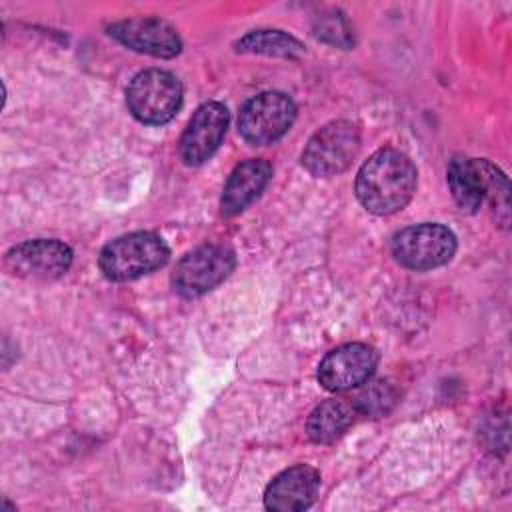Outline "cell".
I'll return each instance as SVG.
<instances>
[{
  "label": "cell",
  "mask_w": 512,
  "mask_h": 512,
  "mask_svg": "<svg viewBox=\"0 0 512 512\" xmlns=\"http://www.w3.org/2000/svg\"><path fill=\"white\" fill-rule=\"evenodd\" d=\"M416 190V166L396 150L382 148L374 152L358 170L356 196L372 214H392L402 210Z\"/></svg>",
  "instance_id": "cell-1"
},
{
  "label": "cell",
  "mask_w": 512,
  "mask_h": 512,
  "mask_svg": "<svg viewBox=\"0 0 512 512\" xmlns=\"http://www.w3.org/2000/svg\"><path fill=\"white\" fill-rule=\"evenodd\" d=\"M168 256L170 250L158 234L132 232L108 242L98 256V264L108 280L126 282L162 268Z\"/></svg>",
  "instance_id": "cell-2"
},
{
  "label": "cell",
  "mask_w": 512,
  "mask_h": 512,
  "mask_svg": "<svg viewBox=\"0 0 512 512\" xmlns=\"http://www.w3.org/2000/svg\"><path fill=\"white\" fill-rule=\"evenodd\" d=\"M126 104L132 116L144 124H166L182 104V86L166 70L150 68L138 72L126 90Z\"/></svg>",
  "instance_id": "cell-3"
},
{
  "label": "cell",
  "mask_w": 512,
  "mask_h": 512,
  "mask_svg": "<svg viewBox=\"0 0 512 512\" xmlns=\"http://www.w3.org/2000/svg\"><path fill=\"white\" fill-rule=\"evenodd\" d=\"M360 150V132L348 120H334L322 126L308 140L302 152L304 168L314 176L344 172Z\"/></svg>",
  "instance_id": "cell-4"
},
{
  "label": "cell",
  "mask_w": 512,
  "mask_h": 512,
  "mask_svg": "<svg viewBox=\"0 0 512 512\" xmlns=\"http://www.w3.org/2000/svg\"><path fill=\"white\" fill-rule=\"evenodd\" d=\"M394 258L410 270H432L446 264L456 252V236L442 224H416L392 238Z\"/></svg>",
  "instance_id": "cell-5"
},
{
  "label": "cell",
  "mask_w": 512,
  "mask_h": 512,
  "mask_svg": "<svg viewBox=\"0 0 512 512\" xmlns=\"http://www.w3.org/2000/svg\"><path fill=\"white\" fill-rule=\"evenodd\" d=\"M236 264L234 250L224 244H204L188 252L172 272V284L184 298H196L218 286Z\"/></svg>",
  "instance_id": "cell-6"
},
{
  "label": "cell",
  "mask_w": 512,
  "mask_h": 512,
  "mask_svg": "<svg viewBox=\"0 0 512 512\" xmlns=\"http://www.w3.org/2000/svg\"><path fill=\"white\" fill-rule=\"evenodd\" d=\"M296 118V106L282 92H262L250 98L238 118V130L250 144L264 146L282 138Z\"/></svg>",
  "instance_id": "cell-7"
},
{
  "label": "cell",
  "mask_w": 512,
  "mask_h": 512,
  "mask_svg": "<svg viewBox=\"0 0 512 512\" xmlns=\"http://www.w3.org/2000/svg\"><path fill=\"white\" fill-rule=\"evenodd\" d=\"M72 250L60 240H26L12 246L4 256L10 274L24 280H56L68 272Z\"/></svg>",
  "instance_id": "cell-8"
},
{
  "label": "cell",
  "mask_w": 512,
  "mask_h": 512,
  "mask_svg": "<svg viewBox=\"0 0 512 512\" xmlns=\"http://www.w3.org/2000/svg\"><path fill=\"white\" fill-rule=\"evenodd\" d=\"M378 366L376 348L350 342L328 352L318 366V382L330 392H344L364 384Z\"/></svg>",
  "instance_id": "cell-9"
},
{
  "label": "cell",
  "mask_w": 512,
  "mask_h": 512,
  "mask_svg": "<svg viewBox=\"0 0 512 512\" xmlns=\"http://www.w3.org/2000/svg\"><path fill=\"white\" fill-rule=\"evenodd\" d=\"M228 110L220 102H206L192 114L180 138V158L188 166L206 162L220 146L228 128Z\"/></svg>",
  "instance_id": "cell-10"
},
{
  "label": "cell",
  "mask_w": 512,
  "mask_h": 512,
  "mask_svg": "<svg viewBox=\"0 0 512 512\" xmlns=\"http://www.w3.org/2000/svg\"><path fill=\"white\" fill-rule=\"evenodd\" d=\"M120 44L156 58H174L182 50V40L174 26L160 18H128L108 28Z\"/></svg>",
  "instance_id": "cell-11"
},
{
  "label": "cell",
  "mask_w": 512,
  "mask_h": 512,
  "mask_svg": "<svg viewBox=\"0 0 512 512\" xmlns=\"http://www.w3.org/2000/svg\"><path fill=\"white\" fill-rule=\"evenodd\" d=\"M320 474L316 468L296 464L280 472L264 492V506L272 512L306 510L316 500Z\"/></svg>",
  "instance_id": "cell-12"
},
{
  "label": "cell",
  "mask_w": 512,
  "mask_h": 512,
  "mask_svg": "<svg viewBox=\"0 0 512 512\" xmlns=\"http://www.w3.org/2000/svg\"><path fill=\"white\" fill-rule=\"evenodd\" d=\"M272 176V166L262 158H252L238 164L226 180L220 208L226 216H236L248 208L266 188Z\"/></svg>",
  "instance_id": "cell-13"
},
{
  "label": "cell",
  "mask_w": 512,
  "mask_h": 512,
  "mask_svg": "<svg viewBox=\"0 0 512 512\" xmlns=\"http://www.w3.org/2000/svg\"><path fill=\"white\" fill-rule=\"evenodd\" d=\"M448 186L450 192L464 212H478L484 204V176L480 168V160L454 156L448 164Z\"/></svg>",
  "instance_id": "cell-14"
},
{
  "label": "cell",
  "mask_w": 512,
  "mask_h": 512,
  "mask_svg": "<svg viewBox=\"0 0 512 512\" xmlns=\"http://www.w3.org/2000/svg\"><path fill=\"white\" fill-rule=\"evenodd\" d=\"M356 416L358 414L352 402L324 400L310 412L306 422V432L312 442L332 444L350 428Z\"/></svg>",
  "instance_id": "cell-15"
},
{
  "label": "cell",
  "mask_w": 512,
  "mask_h": 512,
  "mask_svg": "<svg viewBox=\"0 0 512 512\" xmlns=\"http://www.w3.org/2000/svg\"><path fill=\"white\" fill-rule=\"evenodd\" d=\"M236 50L278 58H298L304 52V46L294 36L280 30H254L236 42Z\"/></svg>",
  "instance_id": "cell-16"
},
{
  "label": "cell",
  "mask_w": 512,
  "mask_h": 512,
  "mask_svg": "<svg viewBox=\"0 0 512 512\" xmlns=\"http://www.w3.org/2000/svg\"><path fill=\"white\" fill-rule=\"evenodd\" d=\"M480 168L484 176V202H490L496 216V224L508 228L510 224V186L508 178L492 162L480 158Z\"/></svg>",
  "instance_id": "cell-17"
},
{
  "label": "cell",
  "mask_w": 512,
  "mask_h": 512,
  "mask_svg": "<svg viewBox=\"0 0 512 512\" xmlns=\"http://www.w3.org/2000/svg\"><path fill=\"white\" fill-rule=\"evenodd\" d=\"M396 402H398L396 386L390 384L388 380H374L356 394V398L352 400V406L358 416L378 418L388 414Z\"/></svg>",
  "instance_id": "cell-18"
},
{
  "label": "cell",
  "mask_w": 512,
  "mask_h": 512,
  "mask_svg": "<svg viewBox=\"0 0 512 512\" xmlns=\"http://www.w3.org/2000/svg\"><path fill=\"white\" fill-rule=\"evenodd\" d=\"M316 36L342 48H350L354 44V34L350 24L346 22L344 16L332 14V16H322L316 26Z\"/></svg>",
  "instance_id": "cell-19"
}]
</instances>
